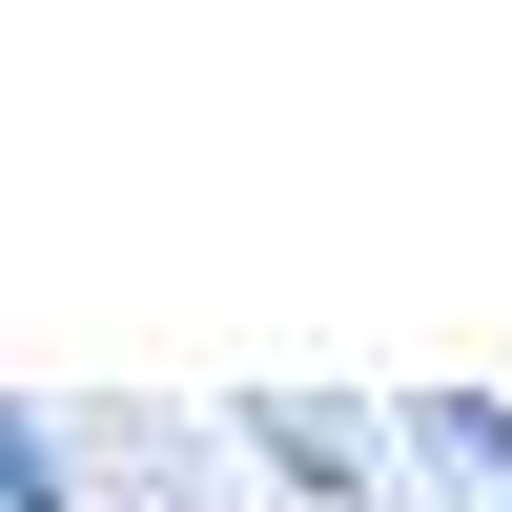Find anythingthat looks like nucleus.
Listing matches in <instances>:
<instances>
[]
</instances>
